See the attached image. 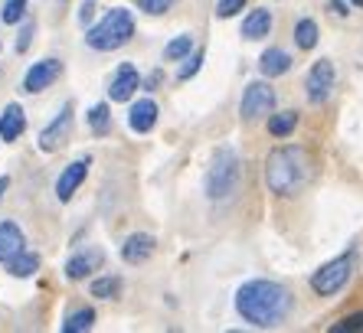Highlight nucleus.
<instances>
[{
  "label": "nucleus",
  "instance_id": "1",
  "mask_svg": "<svg viewBox=\"0 0 363 333\" xmlns=\"http://www.w3.org/2000/svg\"><path fill=\"white\" fill-rule=\"evenodd\" d=\"M236 310L245 324L259 327V330H269V327H279L291 317L295 294L288 291L281 281L255 278V281H245L236 291Z\"/></svg>",
  "mask_w": 363,
  "mask_h": 333
},
{
  "label": "nucleus",
  "instance_id": "2",
  "mask_svg": "<svg viewBox=\"0 0 363 333\" xmlns=\"http://www.w3.org/2000/svg\"><path fill=\"white\" fill-rule=\"evenodd\" d=\"M314 174V160L308 154V147L301 144H285L275 147L265 157V186L275 196H295Z\"/></svg>",
  "mask_w": 363,
  "mask_h": 333
},
{
  "label": "nucleus",
  "instance_id": "3",
  "mask_svg": "<svg viewBox=\"0 0 363 333\" xmlns=\"http://www.w3.org/2000/svg\"><path fill=\"white\" fill-rule=\"evenodd\" d=\"M245 176V166H242V157H239L233 147H216L210 160V170H206V196L213 203H226L233 200L239 193V184Z\"/></svg>",
  "mask_w": 363,
  "mask_h": 333
},
{
  "label": "nucleus",
  "instance_id": "4",
  "mask_svg": "<svg viewBox=\"0 0 363 333\" xmlns=\"http://www.w3.org/2000/svg\"><path fill=\"white\" fill-rule=\"evenodd\" d=\"M131 36H135V17H131V10L128 7H111L99 23L89 26L85 43H89L95 52H111V50L128 46Z\"/></svg>",
  "mask_w": 363,
  "mask_h": 333
},
{
  "label": "nucleus",
  "instance_id": "5",
  "mask_svg": "<svg viewBox=\"0 0 363 333\" xmlns=\"http://www.w3.org/2000/svg\"><path fill=\"white\" fill-rule=\"evenodd\" d=\"M357 261H360L357 249L344 252V255H337V259H330L328 265H321L311 275V291L318 294V298H334L337 291H344L347 284H350V278H354V271H357Z\"/></svg>",
  "mask_w": 363,
  "mask_h": 333
},
{
  "label": "nucleus",
  "instance_id": "6",
  "mask_svg": "<svg viewBox=\"0 0 363 333\" xmlns=\"http://www.w3.org/2000/svg\"><path fill=\"white\" fill-rule=\"evenodd\" d=\"M275 101H279V95L269 82H249L242 101H239V115H242V121H259V118L275 111Z\"/></svg>",
  "mask_w": 363,
  "mask_h": 333
},
{
  "label": "nucleus",
  "instance_id": "7",
  "mask_svg": "<svg viewBox=\"0 0 363 333\" xmlns=\"http://www.w3.org/2000/svg\"><path fill=\"white\" fill-rule=\"evenodd\" d=\"M334 82H337V72H334V62L330 59H318L311 69H308V79H304V92L311 105H321L330 98L334 92Z\"/></svg>",
  "mask_w": 363,
  "mask_h": 333
},
{
  "label": "nucleus",
  "instance_id": "8",
  "mask_svg": "<svg viewBox=\"0 0 363 333\" xmlns=\"http://www.w3.org/2000/svg\"><path fill=\"white\" fill-rule=\"evenodd\" d=\"M62 75V59H56V56H46V59H40V62H33V66L26 69V75H23V92L26 95H40V92H46L56 79Z\"/></svg>",
  "mask_w": 363,
  "mask_h": 333
},
{
  "label": "nucleus",
  "instance_id": "9",
  "mask_svg": "<svg viewBox=\"0 0 363 333\" xmlns=\"http://www.w3.org/2000/svg\"><path fill=\"white\" fill-rule=\"evenodd\" d=\"M69 131H72V105H62V111L52 118L50 125L40 131V150L43 154H52V150H60L62 144L69 141Z\"/></svg>",
  "mask_w": 363,
  "mask_h": 333
},
{
  "label": "nucleus",
  "instance_id": "10",
  "mask_svg": "<svg viewBox=\"0 0 363 333\" xmlns=\"http://www.w3.org/2000/svg\"><path fill=\"white\" fill-rule=\"evenodd\" d=\"M89 166H92V157H79L66 166L56 180V200L60 203H69L72 196L79 193V186L85 184V176H89Z\"/></svg>",
  "mask_w": 363,
  "mask_h": 333
},
{
  "label": "nucleus",
  "instance_id": "11",
  "mask_svg": "<svg viewBox=\"0 0 363 333\" xmlns=\"http://www.w3.org/2000/svg\"><path fill=\"white\" fill-rule=\"evenodd\" d=\"M138 85H141V72H138L131 62H121L108 79V98L111 101H128L138 92Z\"/></svg>",
  "mask_w": 363,
  "mask_h": 333
},
{
  "label": "nucleus",
  "instance_id": "12",
  "mask_svg": "<svg viewBox=\"0 0 363 333\" xmlns=\"http://www.w3.org/2000/svg\"><path fill=\"white\" fill-rule=\"evenodd\" d=\"M101 261H105L101 249L76 252V255H72V259L66 261V278H69V281H85L89 275H95V271H99Z\"/></svg>",
  "mask_w": 363,
  "mask_h": 333
},
{
  "label": "nucleus",
  "instance_id": "13",
  "mask_svg": "<svg viewBox=\"0 0 363 333\" xmlns=\"http://www.w3.org/2000/svg\"><path fill=\"white\" fill-rule=\"evenodd\" d=\"M154 252H157V242H154V235L135 232V235H128L125 245H121V259H125L128 265H144V261L151 259Z\"/></svg>",
  "mask_w": 363,
  "mask_h": 333
},
{
  "label": "nucleus",
  "instance_id": "14",
  "mask_svg": "<svg viewBox=\"0 0 363 333\" xmlns=\"http://www.w3.org/2000/svg\"><path fill=\"white\" fill-rule=\"evenodd\" d=\"M157 125V101L154 98H138L128 111V128L135 134H147Z\"/></svg>",
  "mask_w": 363,
  "mask_h": 333
},
{
  "label": "nucleus",
  "instance_id": "15",
  "mask_svg": "<svg viewBox=\"0 0 363 333\" xmlns=\"http://www.w3.org/2000/svg\"><path fill=\"white\" fill-rule=\"evenodd\" d=\"M26 131V111L20 108L17 101H10L7 108L0 111V141H20V134Z\"/></svg>",
  "mask_w": 363,
  "mask_h": 333
},
{
  "label": "nucleus",
  "instance_id": "16",
  "mask_svg": "<svg viewBox=\"0 0 363 333\" xmlns=\"http://www.w3.org/2000/svg\"><path fill=\"white\" fill-rule=\"evenodd\" d=\"M272 26H275V20H272V10L269 7H255L249 10L242 17V36L245 40H265V36L272 33Z\"/></svg>",
  "mask_w": 363,
  "mask_h": 333
},
{
  "label": "nucleus",
  "instance_id": "17",
  "mask_svg": "<svg viewBox=\"0 0 363 333\" xmlns=\"http://www.w3.org/2000/svg\"><path fill=\"white\" fill-rule=\"evenodd\" d=\"M26 249V235L13 219H4L0 222V261H10L17 252Z\"/></svg>",
  "mask_w": 363,
  "mask_h": 333
},
{
  "label": "nucleus",
  "instance_id": "18",
  "mask_svg": "<svg viewBox=\"0 0 363 333\" xmlns=\"http://www.w3.org/2000/svg\"><path fill=\"white\" fill-rule=\"evenodd\" d=\"M288 69H291V56H288L285 50H279V46H269V50L262 52V59H259V72H262L265 79L285 75Z\"/></svg>",
  "mask_w": 363,
  "mask_h": 333
},
{
  "label": "nucleus",
  "instance_id": "19",
  "mask_svg": "<svg viewBox=\"0 0 363 333\" xmlns=\"http://www.w3.org/2000/svg\"><path fill=\"white\" fill-rule=\"evenodd\" d=\"M4 265H7V271L13 278H33L36 271H40V255L30 252V249H23V252H17L10 261H4Z\"/></svg>",
  "mask_w": 363,
  "mask_h": 333
},
{
  "label": "nucleus",
  "instance_id": "20",
  "mask_svg": "<svg viewBox=\"0 0 363 333\" xmlns=\"http://www.w3.org/2000/svg\"><path fill=\"white\" fill-rule=\"evenodd\" d=\"M121 288H125V281H121L118 275H105V278H95V281L89 284V294L99 300H111L121 294Z\"/></svg>",
  "mask_w": 363,
  "mask_h": 333
},
{
  "label": "nucleus",
  "instance_id": "21",
  "mask_svg": "<svg viewBox=\"0 0 363 333\" xmlns=\"http://www.w3.org/2000/svg\"><path fill=\"white\" fill-rule=\"evenodd\" d=\"M295 128H298V111H275V115H269L272 137H288Z\"/></svg>",
  "mask_w": 363,
  "mask_h": 333
},
{
  "label": "nucleus",
  "instance_id": "22",
  "mask_svg": "<svg viewBox=\"0 0 363 333\" xmlns=\"http://www.w3.org/2000/svg\"><path fill=\"white\" fill-rule=\"evenodd\" d=\"M295 46L298 50H314L318 46V23H314L311 17H304V20H298L295 23Z\"/></svg>",
  "mask_w": 363,
  "mask_h": 333
},
{
  "label": "nucleus",
  "instance_id": "23",
  "mask_svg": "<svg viewBox=\"0 0 363 333\" xmlns=\"http://www.w3.org/2000/svg\"><path fill=\"white\" fill-rule=\"evenodd\" d=\"M95 324V310L92 307H79L62 320V333H82V330H92Z\"/></svg>",
  "mask_w": 363,
  "mask_h": 333
},
{
  "label": "nucleus",
  "instance_id": "24",
  "mask_svg": "<svg viewBox=\"0 0 363 333\" xmlns=\"http://www.w3.org/2000/svg\"><path fill=\"white\" fill-rule=\"evenodd\" d=\"M190 50H194V36L180 33V36H174V40L164 46V59H167V62H184V59L190 56Z\"/></svg>",
  "mask_w": 363,
  "mask_h": 333
},
{
  "label": "nucleus",
  "instance_id": "25",
  "mask_svg": "<svg viewBox=\"0 0 363 333\" xmlns=\"http://www.w3.org/2000/svg\"><path fill=\"white\" fill-rule=\"evenodd\" d=\"M89 128H92V134H99V137H105V134L111 131L108 105H92V108H89Z\"/></svg>",
  "mask_w": 363,
  "mask_h": 333
},
{
  "label": "nucleus",
  "instance_id": "26",
  "mask_svg": "<svg viewBox=\"0 0 363 333\" xmlns=\"http://www.w3.org/2000/svg\"><path fill=\"white\" fill-rule=\"evenodd\" d=\"M26 17V0H4V7H0V20L7 26L20 23Z\"/></svg>",
  "mask_w": 363,
  "mask_h": 333
},
{
  "label": "nucleus",
  "instance_id": "27",
  "mask_svg": "<svg viewBox=\"0 0 363 333\" xmlns=\"http://www.w3.org/2000/svg\"><path fill=\"white\" fill-rule=\"evenodd\" d=\"M135 4L147 13V17H161V13H167V10L177 7L180 0H135Z\"/></svg>",
  "mask_w": 363,
  "mask_h": 333
},
{
  "label": "nucleus",
  "instance_id": "28",
  "mask_svg": "<svg viewBox=\"0 0 363 333\" xmlns=\"http://www.w3.org/2000/svg\"><path fill=\"white\" fill-rule=\"evenodd\" d=\"M330 333H363V310L360 314H347L344 320L330 324Z\"/></svg>",
  "mask_w": 363,
  "mask_h": 333
},
{
  "label": "nucleus",
  "instance_id": "29",
  "mask_svg": "<svg viewBox=\"0 0 363 333\" xmlns=\"http://www.w3.org/2000/svg\"><path fill=\"white\" fill-rule=\"evenodd\" d=\"M200 66H203V50H196L194 56H186V59H184V66H180L177 79H180V82H186V79H194V75L200 72Z\"/></svg>",
  "mask_w": 363,
  "mask_h": 333
},
{
  "label": "nucleus",
  "instance_id": "30",
  "mask_svg": "<svg viewBox=\"0 0 363 333\" xmlns=\"http://www.w3.org/2000/svg\"><path fill=\"white\" fill-rule=\"evenodd\" d=\"M242 7H245V0H216V17L229 20V17H236Z\"/></svg>",
  "mask_w": 363,
  "mask_h": 333
},
{
  "label": "nucleus",
  "instance_id": "31",
  "mask_svg": "<svg viewBox=\"0 0 363 333\" xmlns=\"http://www.w3.org/2000/svg\"><path fill=\"white\" fill-rule=\"evenodd\" d=\"M33 33H36V23L33 20H23V30L17 36V52H26L30 50V43H33Z\"/></svg>",
  "mask_w": 363,
  "mask_h": 333
},
{
  "label": "nucleus",
  "instance_id": "32",
  "mask_svg": "<svg viewBox=\"0 0 363 333\" xmlns=\"http://www.w3.org/2000/svg\"><path fill=\"white\" fill-rule=\"evenodd\" d=\"M95 10H99V4H95V0H85L82 7H79V13H76L79 26H92L95 23Z\"/></svg>",
  "mask_w": 363,
  "mask_h": 333
},
{
  "label": "nucleus",
  "instance_id": "33",
  "mask_svg": "<svg viewBox=\"0 0 363 333\" xmlns=\"http://www.w3.org/2000/svg\"><path fill=\"white\" fill-rule=\"evenodd\" d=\"M330 13H334V17H347V13H350V4H344V0H330Z\"/></svg>",
  "mask_w": 363,
  "mask_h": 333
},
{
  "label": "nucleus",
  "instance_id": "34",
  "mask_svg": "<svg viewBox=\"0 0 363 333\" xmlns=\"http://www.w3.org/2000/svg\"><path fill=\"white\" fill-rule=\"evenodd\" d=\"M10 190V176H0V200H4V193Z\"/></svg>",
  "mask_w": 363,
  "mask_h": 333
},
{
  "label": "nucleus",
  "instance_id": "35",
  "mask_svg": "<svg viewBox=\"0 0 363 333\" xmlns=\"http://www.w3.org/2000/svg\"><path fill=\"white\" fill-rule=\"evenodd\" d=\"M354 4H360V7H363V0H354Z\"/></svg>",
  "mask_w": 363,
  "mask_h": 333
}]
</instances>
